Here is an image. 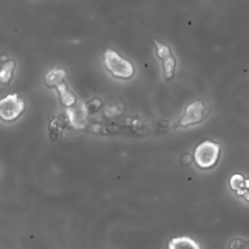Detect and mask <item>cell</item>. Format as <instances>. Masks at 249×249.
<instances>
[{
    "label": "cell",
    "instance_id": "cell-9",
    "mask_svg": "<svg viewBox=\"0 0 249 249\" xmlns=\"http://www.w3.org/2000/svg\"><path fill=\"white\" fill-rule=\"evenodd\" d=\"M66 76V72L64 69L61 68H53L49 70L45 76H44V82L45 85L48 88L55 89L57 85L62 83L64 81V78Z\"/></svg>",
    "mask_w": 249,
    "mask_h": 249
},
{
    "label": "cell",
    "instance_id": "cell-5",
    "mask_svg": "<svg viewBox=\"0 0 249 249\" xmlns=\"http://www.w3.org/2000/svg\"><path fill=\"white\" fill-rule=\"evenodd\" d=\"M154 44L156 47L157 56L161 60L163 77L166 81L171 80L174 77L175 69H176V59L175 56L172 54L170 48L160 42L157 39H154Z\"/></svg>",
    "mask_w": 249,
    "mask_h": 249
},
{
    "label": "cell",
    "instance_id": "cell-10",
    "mask_svg": "<svg viewBox=\"0 0 249 249\" xmlns=\"http://www.w3.org/2000/svg\"><path fill=\"white\" fill-rule=\"evenodd\" d=\"M16 68V61L14 59H8L0 67V84L9 85L14 77V71Z\"/></svg>",
    "mask_w": 249,
    "mask_h": 249
},
{
    "label": "cell",
    "instance_id": "cell-6",
    "mask_svg": "<svg viewBox=\"0 0 249 249\" xmlns=\"http://www.w3.org/2000/svg\"><path fill=\"white\" fill-rule=\"evenodd\" d=\"M86 113L85 106L68 107L67 116L71 126L76 129H83L86 126Z\"/></svg>",
    "mask_w": 249,
    "mask_h": 249
},
{
    "label": "cell",
    "instance_id": "cell-1",
    "mask_svg": "<svg viewBox=\"0 0 249 249\" xmlns=\"http://www.w3.org/2000/svg\"><path fill=\"white\" fill-rule=\"evenodd\" d=\"M103 64L107 71L118 79L128 80L135 74L134 65L112 49H107L104 52Z\"/></svg>",
    "mask_w": 249,
    "mask_h": 249
},
{
    "label": "cell",
    "instance_id": "cell-3",
    "mask_svg": "<svg viewBox=\"0 0 249 249\" xmlns=\"http://www.w3.org/2000/svg\"><path fill=\"white\" fill-rule=\"evenodd\" d=\"M210 107L204 100H195L190 102L183 115L178 120L177 125L179 127H188L203 122L209 115Z\"/></svg>",
    "mask_w": 249,
    "mask_h": 249
},
{
    "label": "cell",
    "instance_id": "cell-13",
    "mask_svg": "<svg viewBox=\"0 0 249 249\" xmlns=\"http://www.w3.org/2000/svg\"><path fill=\"white\" fill-rule=\"evenodd\" d=\"M192 157L191 155L189 154H184L182 157H181V163L184 165V166H189L191 163H192Z\"/></svg>",
    "mask_w": 249,
    "mask_h": 249
},
{
    "label": "cell",
    "instance_id": "cell-8",
    "mask_svg": "<svg viewBox=\"0 0 249 249\" xmlns=\"http://www.w3.org/2000/svg\"><path fill=\"white\" fill-rule=\"evenodd\" d=\"M55 89L58 93V96H59V100H60V103L62 105H64L65 107H72L76 104L77 102V99H76V96L75 94L69 89L67 84L63 81L62 83H60L59 85H57L55 87Z\"/></svg>",
    "mask_w": 249,
    "mask_h": 249
},
{
    "label": "cell",
    "instance_id": "cell-7",
    "mask_svg": "<svg viewBox=\"0 0 249 249\" xmlns=\"http://www.w3.org/2000/svg\"><path fill=\"white\" fill-rule=\"evenodd\" d=\"M167 249H202L200 244L188 235L175 236L169 239Z\"/></svg>",
    "mask_w": 249,
    "mask_h": 249
},
{
    "label": "cell",
    "instance_id": "cell-15",
    "mask_svg": "<svg viewBox=\"0 0 249 249\" xmlns=\"http://www.w3.org/2000/svg\"><path fill=\"white\" fill-rule=\"evenodd\" d=\"M244 188H245V189H249V178L245 179V182H244Z\"/></svg>",
    "mask_w": 249,
    "mask_h": 249
},
{
    "label": "cell",
    "instance_id": "cell-12",
    "mask_svg": "<svg viewBox=\"0 0 249 249\" xmlns=\"http://www.w3.org/2000/svg\"><path fill=\"white\" fill-rule=\"evenodd\" d=\"M229 249H246V240L241 238H233L229 243Z\"/></svg>",
    "mask_w": 249,
    "mask_h": 249
},
{
    "label": "cell",
    "instance_id": "cell-4",
    "mask_svg": "<svg viewBox=\"0 0 249 249\" xmlns=\"http://www.w3.org/2000/svg\"><path fill=\"white\" fill-rule=\"evenodd\" d=\"M24 109L25 103L18 93H10L0 99V119L4 122L17 120Z\"/></svg>",
    "mask_w": 249,
    "mask_h": 249
},
{
    "label": "cell",
    "instance_id": "cell-2",
    "mask_svg": "<svg viewBox=\"0 0 249 249\" xmlns=\"http://www.w3.org/2000/svg\"><path fill=\"white\" fill-rule=\"evenodd\" d=\"M221 156V145L212 140L200 142L194 150L193 159L201 169H210L219 161Z\"/></svg>",
    "mask_w": 249,
    "mask_h": 249
},
{
    "label": "cell",
    "instance_id": "cell-11",
    "mask_svg": "<svg viewBox=\"0 0 249 249\" xmlns=\"http://www.w3.org/2000/svg\"><path fill=\"white\" fill-rule=\"evenodd\" d=\"M244 182H245V178L243 177L242 174L234 173L231 176L229 180V186L231 191L237 193L242 189H244Z\"/></svg>",
    "mask_w": 249,
    "mask_h": 249
},
{
    "label": "cell",
    "instance_id": "cell-14",
    "mask_svg": "<svg viewBox=\"0 0 249 249\" xmlns=\"http://www.w3.org/2000/svg\"><path fill=\"white\" fill-rule=\"evenodd\" d=\"M236 195H237L238 196H241L244 200H246V201L249 202V189H245V188H244V189H242L241 191L237 192Z\"/></svg>",
    "mask_w": 249,
    "mask_h": 249
}]
</instances>
